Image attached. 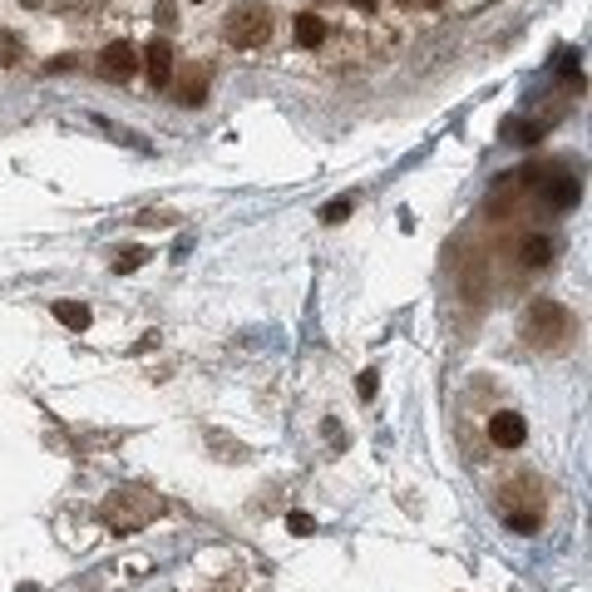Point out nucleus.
<instances>
[{"label": "nucleus", "instance_id": "ddd939ff", "mask_svg": "<svg viewBox=\"0 0 592 592\" xmlns=\"http://www.w3.org/2000/svg\"><path fill=\"white\" fill-rule=\"evenodd\" d=\"M144 262H148V247H124V252H119V262H114V272L128 276L134 267H144Z\"/></svg>", "mask_w": 592, "mask_h": 592}, {"label": "nucleus", "instance_id": "2eb2a0df", "mask_svg": "<svg viewBox=\"0 0 592 592\" xmlns=\"http://www.w3.org/2000/svg\"><path fill=\"white\" fill-rule=\"evenodd\" d=\"M153 21H159V25H178V0H159V5H153Z\"/></svg>", "mask_w": 592, "mask_h": 592}, {"label": "nucleus", "instance_id": "9b49d317", "mask_svg": "<svg viewBox=\"0 0 592 592\" xmlns=\"http://www.w3.org/2000/svg\"><path fill=\"white\" fill-rule=\"evenodd\" d=\"M54 317H60L70 331H89V326H95V311H89L85 301H54Z\"/></svg>", "mask_w": 592, "mask_h": 592}, {"label": "nucleus", "instance_id": "f8f14e48", "mask_svg": "<svg viewBox=\"0 0 592 592\" xmlns=\"http://www.w3.org/2000/svg\"><path fill=\"white\" fill-rule=\"evenodd\" d=\"M25 60V40L15 30H0V64L11 70V64H21Z\"/></svg>", "mask_w": 592, "mask_h": 592}, {"label": "nucleus", "instance_id": "4468645a", "mask_svg": "<svg viewBox=\"0 0 592 592\" xmlns=\"http://www.w3.org/2000/svg\"><path fill=\"white\" fill-rule=\"evenodd\" d=\"M346 218H350V198L326 202V208H321V222H346Z\"/></svg>", "mask_w": 592, "mask_h": 592}, {"label": "nucleus", "instance_id": "7ed1b4c3", "mask_svg": "<svg viewBox=\"0 0 592 592\" xmlns=\"http://www.w3.org/2000/svg\"><path fill=\"white\" fill-rule=\"evenodd\" d=\"M227 45L237 50H257V45L272 40V11H267L262 0H237L233 11H227Z\"/></svg>", "mask_w": 592, "mask_h": 592}, {"label": "nucleus", "instance_id": "dca6fc26", "mask_svg": "<svg viewBox=\"0 0 592 592\" xmlns=\"http://www.w3.org/2000/svg\"><path fill=\"white\" fill-rule=\"evenodd\" d=\"M375 370H360V381H356V391H360V400H370V395H375Z\"/></svg>", "mask_w": 592, "mask_h": 592}, {"label": "nucleus", "instance_id": "9d476101", "mask_svg": "<svg viewBox=\"0 0 592 592\" xmlns=\"http://www.w3.org/2000/svg\"><path fill=\"white\" fill-rule=\"evenodd\" d=\"M543 193H548V202L553 208H572V202H578V178H568V173H558V178H548L543 183Z\"/></svg>", "mask_w": 592, "mask_h": 592}, {"label": "nucleus", "instance_id": "f03ea898", "mask_svg": "<svg viewBox=\"0 0 592 592\" xmlns=\"http://www.w3.org/2000/svg\"><path fill=\"white\" fill-rule=\"evenodd\" d=\"M572 336V311L563 307V301H553V296H539L529 311H523V341L539 350H553L563 346V341Z\"/></svg>", "mask_w": 592, "mask_h": 592}, {"label": "nucleus", "instance_id": "0eeeda50", "mask_svg": "<svg viewBox=\"0 0 592 592\" xmlns=\"http://www.w3.org/2000/svg\"><path fill=\"white\" fill-rule=\"evenodd\" d=\"M208 79H212L208 64H188V70H178V85H173L178 104H183V109H198L202 99H208Z\"/></svg>", "mask_w": 592, "mask_h": 592}, {"label": "nucleus", "instance_id": "20e7f679", "mask_svg": "<svg viewBox=\"0 0 592 592\" xmlns=\"http://www.w3.org/2000/svg\"><path fill=\"white\" fill-rule=\"evenodd\" d=\"M138 74V50L128 40H114L99 50V79H109V85H124V79H134Z\"/></svg>", "mask_w": 592, "mask_h": 592}, {"label": "nucleus", "instance_id": "f3484780", "mask_svg": "<svg viewBox=\"0 0 592 592\" xmlns=\"http://www.w3.org/2000/svg\"><path fill=\"white\" fill-rule=\"evenodd\" d=\"M286 523H292V533H311V529H317V523H311V514H292Z\"/></svg>", "mask_w": 592, "mask_h": 592}, {"label": "nucleus", "instance_id": "6ab92c4d", "mask_svg": "<svg viewBox=\"0 0 592 592\" xmlns=\"http://www.w3.org/2000/svg\"><path fill=\"white\" fill-rule=\"evenodd\" d=\"M405 5H415V11H430V5H440V0H405Z\"/></svg>", "mask_w": 592, "mask_h": 592}, {"label": "nucleus", "instance_id": "1a4fd4ad", "mask_svg": "<svg viewBox=\"0 0 592 592\" xmlns=\"http://www.w3.org/2000/svg\"><path fill=\"white\" fill-rule=\"evenodd\" d=\"M553 252H558L553 237H523V243H518V262H523V267H548Z\"/></svg>", "mask_w": 592, "mask_h": 592}, {"label": "nucleus", "instance_id": "6e6552de", "mask_svg": "<svg viewBox=\"0 0 592 592\" xmlns=\"http://www.w3.org/2000/svg\"><path fill=\"white\" fill-rule=\"evenodd\" d=\"M292 35H296L301 50H317V45H326V21L307 11V15H296V21H292Z\"/></svg>", "mask_w": 592, "mask_h": 592}, {"label": "nucleus", "instance_id": "39448f33", "mask_svg": "<svg viewBox=\"0 0 592 592\" xmlns=\"http://www.w3.org/2000/svg\"><path fill=\"white\" fill-rule=\"evenodd\" d=\"M144 74H148V85H153V89H169L173 85V45L163 40V35L144 50Z\"/></svg>", "mask_w": 592, "mask_h": 592}, {"label": "nucleus", "instance_id": "aec40b11", "mask_svg": "<svg viewBox=\"0 0 592 592\" xmlns=\"http://www.w3.org/2000/svg\"><path fill=\"white\" fill-rule=\"evenodd\" d=\"M21 5H30V11H35V5H45V0H21Z\"/></svg>", "mask_w": 592, "mask_h": 592}, {"label": "nucleus", "instance_id": "a211bd4d", "mask_svg": "<svg viewBox=\"0 0 592 592\" xmlns=\"http://www.w3.org/2000/svg\"><path fill=\"white\" fill-rule=\"evenodd\" d=\"M350 5H356V11H375V5H381V0H350Z\"/></svg>", "mask_w": 592, "mask_h": 592}, {"label": "nucleus", "instance_id": "423d86ee", "mask_svg": "<svg viewBox=\"0 0 592 592\" xmlns=\"http://www.w3.org/2000/svg\"><path fill=\"white\" fill-rule=\"evenodd\" d=\"M489 440H494L498 449H518V444L529 440V420L518 410H498L494 420H489Z\"/></svg>", "mask_w": 592, "mask_h": 592}, {"label": "nucleus", "instance_id": "f257e3e1", "mask_svg": "<svg viewBox=\"0 0 592 592\" xmlns=\"http://www.w3.org/2000/svg\"><path fill=\"white\" fill-rule=\"evenodd\" d=\"M163 498L153 494V489L144 484H119L114 494L99 504V518H104V529L119 533V539H128V533H144L153 518H163Z\"/></svg>", "mask_w": 592, "mask_h": 592}]
</instances>
